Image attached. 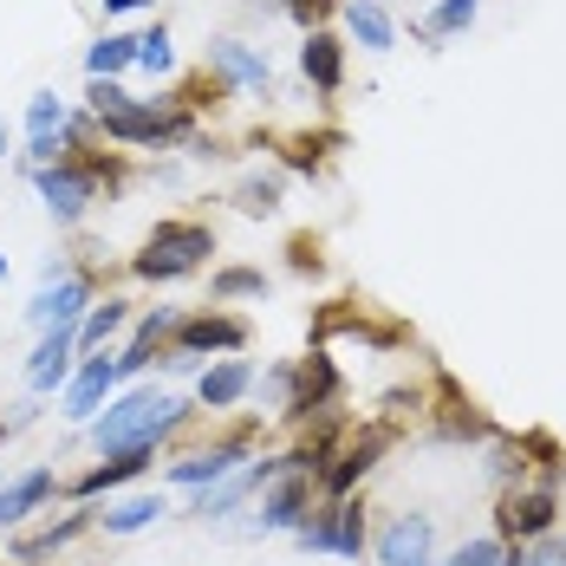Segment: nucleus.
Wrapping results in <instances>:
<instances>
[{"label": "nucleus", "mask_w": 566, "mask_h": 566, "mask_svg": "<svg viewBox=\"0 0 566 566\" xmlns=\"http://www.w3.org/2000/svg\"><path fill=\"white\" fill-rule=\"evenodd\" d=\"M196 417V403L176 391H157V385H137V391L112 397L92 423H85V437H92V450L98 455H117V450H157V443H170L176 430Z\"/></svg>", "instance_id": "f257e3e1"}, {"label": "nucleus", "mask_w": 566, "mask_h": 566, "mask_svg": "<svg viewBox=\"0 0 566 566\" xmlns=\"http://www.w3.org/2000/svg\"><path fill=\"white\" fill-rule=\"evenodd\" d=\"M33 176V189H40V202H46V216H53L59 228H78L85 222V209L98 202V189H117L124 182V170H117L112 157H59V164H46V170H27Z\"/></svg>", "instance_id": "f03ea898"}, {"label": "nucleus", "mask_w": 566, "mask_h": 566, "mask_svg": "<svg viewBox=\"0 0 566 566\" xmlns=\"http://www.w3.org/2000/svg\"><path fill=\"white\" fill-rule=\"evenodd\" d=\"M216 254V228L209 222H157L150 228V241H144V254H130V274L137 281H189L202 261Z\"/></svg>", "instance_id": "7ed1b4c3"}, {"label": "nucleus", "mask_w": 566, "mask_h": 566, "mask_svg": "<svg viewBox=\"0 0 566 566\" xmlns=\"http://www.w3.org/2000/svg\"><path fill=\"white\" fill-rule=\"evenodd\" d=\"M234 352H248V319L241 313H222V306H209V313H189V319H176L170 333V371H196L202 358H234Z\"/></svg>", "instance_id": "20e7f679"}, {"label": "nucleus", "mask_w": 566, "mask_h": 566, "mask_svg": "<svg viewBox=\"0 0 566 566\" xmlns=\"http://www.w3.org/2000/svg\"><path fill=\"white\" fill-rule=\"evenodd\" d=\"M554 514H560V475H541V482H514L495 509V541L502 547H534L554 534Z\"/></svg>", "instance_id": "39448f33"}, {"label": "nucleus", "mask_w": 566, "mask_h": 566, "mask_svg": "<svg viewBox=\"0 0 566 566\" xmlns=\"http://www.w3.org/2000/svg\"><path fill=\"white\" fill-rule=\"evenodd\" d=\"M293 541H300L306 554L365 560V509H358V502H326V509H313L300 527H293Z\"/></svg>", "instance_id": "423d86ee"}, {"label": "nucleus", "mask_w": 566, "mask_h": 566, "mask_svg": "<svg viewBox=\"0 0 566 566\" xmlns=\"http://www.w3.org/2000/svg\"><path fill=\"white\" fill-rule=\"evenodd\" d=\"M254 455V423L248 430H234V437H222V443H209V450H189L182 462H170V489H216L222 475H234L241 462Z\"/></svg>", "instance_id": "0eeeda50"}, {"label": "nucleus", "mask_w": 566, "mask_h": 566, "mask_svg": "<svg viewBox=\"0 0 566 566\" xmlns=\"http://www.w3.org/2000/svg\"><path fill=\"white\" fill-rule=\"evenodd\" d=\"M92 313V281L85 274H59L33 293V306H27V326L33 333H78V319Z\"/></svg>", "instance_id": "6e6552de"}, {"label": "nucleus", "mask_w": 566, "mask_h": 566, "mask_svg": "<svg viewBox=\"0 0 566 566\" xmlns=\"http://www.w3.org/2000/svg\"><path fill=\"white\" fill-rule=\"evenodd\" d=\"M281 469H286V455H254V462H241L234 475H222L216 489H202L189 514H196V521H228V514L241 509L248 495H261V489H268V482H274Z\"/></svg>", "instance_id": "1a4fd4ad"}, {"label": "nucleus", "mask_w": 566, "mask_h": 566, "mask_svg": "<svg viewBox=\"0 0 566 566\" xmlns=\"http://www.w3.org/2000/svg\"><path fill=\"white\" fill-rule=\"evenodd\" d=\"M378 566H437V521L430 514H391L378 527Z\"/></svg>", "instance_id": "9d476101"}, {"label": "nucleus", "mask_w": 566, "mask_h": 566, "mask_svg": "<svg viewBox=\"0 0 566 566\" xmlns=\"http://www.w3.org/2000/svg\"><path fill=\"white\" fill-rule=\"evenodd\" d=\"M306 514H313V475H300V469H281V475L261 489L254 534H293Z\"/></svg>", "instance_id": "9b49d317"}, {"label": "nucleus", "mask_w": 566, "mask_h": 566, "mask_svg": "<svg viewBox=\"0 0 566 566\" xmlns=\"http://www.w3.org/2000/svg\"><path fill=\"white\" fill-rule=\"evenodd\" d=\"M117 385H124V378H117L112 352H105V358H78V365H72V378H65V391H59V397H65V417H72V423H92V417L117 397Z\"/></svg>", "instance_id": "f8f14e48"}, {"label": "nucleus", "mask_w": 566, "mask_h": 566, "mask_svg": "<svg viewBox=\"0 0 566 566\" xmlns=\"http://www.w3.org/2000/svg\"><path fill=\"white\" fill-rule=\"evenodd\" d=\"M53 495H59V469L53 462H33V469H20L13 482H0V534L20 527V521H33Z\"/></svg>", "instance_id": "ddd939ff"}, {"label": "nucleus", "mask_w": 566, "mask_h": 566, "mask_svg": "<svg viewBox=\"0 0 566 566\" xmlns=\"http://www.w3.org/2000/svg\"><path fill=\"white\" fill-rule=\"evenodd\" d=\"M65 124H72V112H65V98H53V92H40L27 105V170H46V164L65 157Z\"/></svg>", "instance_id": "4468645a"}, {"label": "nucleus", "mask_w": 566, "mask_h": 566, "mask_svg": "<svg viewBox=\"0 0 566 566\" xmlns=\"http://www.w3.org/2000/svg\"><path fill=\"white\" fill-rule=\"evenodd\" d=\"M333 397H339V365H333L326 352H313V358H300V365H293V397H286L281 417H286V423H306V417H313V410H326Z\"/></svg>", "instance_id": "2eb2a0df"}, {"label": "nucleus", "mask_w": 566, "mask_h": 566, "mask_svg": "<svg viewBox=\"0 0 566 566\" xmlns=\"http://www.w3.org/2000/svg\"><path fill=\"white\" fill-rule=\"evenodd\" d=\"M391 450V430H371V437H358L352 450H339L326 462V475H319V489H326V502H352V489L371 475V462Z\"/></svg>", "instance_id": "dca6fc26"}, {"label": "nucleus", "mask_w": 566, "mask_h": 566, "mask_svg": "<svg viewBox=\"0 0 566 566\" xmlns=\"http://www.w3.org/2000/svg\"><path fill=\"white\" fill-rule=\"evenodd\" d=\"M209 65H216V78H222L228 92H274L268 53H254V46H241V40H216V46H209Z\"/></svg>", "instance_id": "f3484780"}, {"label": "nucleus", "mask_w": 566, "mask_h": 566, "mask_svg": "<svg viewBox=\"0 0 566 566\" xmlns=\"http://www.w3.org/2000/svg\"><path fill=\"white\" fill-rule=\"evenodd\" d=\"M248 391H254V358H241V352L202 365V378H196V403L202 410H234Z\"/></svg>", "instance_id": "a211bd4d"}, {"label": "nucleus", "mask_w": 566, "mask_h": 566, "mask_svg": "<svg viewBox=\"0 0 566 566\" xmlns=\"http://www.w3.org/2000/svg\"><path fill=\"white\" fill-rule=\"evenodd\" d=\"M176 319H182L176 306H150V313L137 319L130 345L117 352V378H137V371H150V365H157V345H164V339L176 333Z\"/></svg>", "instance_id": "6ab92c4d"}, {"label": "nucleus", "mask_w": 566, "mask_h": 566, "mask_svg": "<svg viewBox=\"0 0 566 566\" xmlns=\"http://www.w3.org/2000/svg\"><path fill=\"white\" fill-rule=\"evenodd\" d=\"M72 352H78L72 333H40L33 358H27V391H33V397L65 391V378H72Z\"/></svg>", "instance_id": "aec40b11"}, {"label": "nucleus", "mask_w": 566, "mask_h": 566, "mask_svg": "<svg viewBox=\"0 0 566 566\" xmlns=\"http://www.w3.org/2000/svg\"><path fill=\"white\" fill-rule=\"evenodd\" d=\"M92 514H98V502H78L72 514H59V521H46L40 534H20L13 541V560L20 566H33V560H46V554H59V547H72L85 527H92Z\"/></svg>", "instance_id": "412c9836"}, {"label": "nucleus", "mask_w": 566, "mask_h": 566, "mask_svg": "<svg viewBox=\"0 0 566 566\" xmlns=\"http://www.w3.org/2000/svg\"><path fill=\"white\" fill-rule=\"evenodd\" d=\"M150 455H157V450H144V443H137V450H117V455H105L98 469H85V475L72 482V495H78V502H98V495H112V489H124V482H137V475L150 469Z\"/></svg>", "instance_id": "4be33fe9"}, {"label": "nucleus", "mask_w": 566, "mask_h": 566, "mask_svg": "<svg viewBox=\"0 0 566 566\" xmlns=\"http://www.w3.org/2000/svg\"><path fill=\"white\" fill-rule=\"evenodd\" d=\"M124 326H130V300H117V293H112V300H92V313L78 319V333H72V339H78V352H85V358H98V352H105Z\"/></svg>", "instance_id": "5701e85b"}, {"label": "nucleus", "mask_w": 566, "mask_h": 566, "mask_svg": "<svg viewBox=\"0 0 566 566\" xmlns=\"http://www.w3.org/2000/svg\"><path fill=\"white\" fill-rule=\"evenodd\" d=\"M170 514L164 495H130V502H105V509L92 514V527H105V534H144V527H157Z\"/></svg>", "instance_id": "b1692460"}, {"label": "nucleus", "mask_w": 566, "mask_h": 566, "mask_svg": "<svg viewBox=\"0 0 566 566\" xmlns=\"http://www.w3.org/2000/svg\"><path fill=\"white\" fill-rule=\"evenodd\" d=\"M300 72H306L319 92H339V85H345V46L333 40V33H319V27H313V33H306V46H300Z\"/></svg>", "instance_id": "393cba45"}, {"label": "nucleus", "mask_w": 566, "mask_h": 566, "mask_svg": "<svg viewBox=\"0 0 566 566\" xmlns=\"http://www.w3.org/2000/svg\"><path fill=\"white\" fill-rule=\"evenodd\" d=\"M345 27H352V40H358L365 53H391L397 46V27L378 0H345Z\"/></svg>", "instance_id": "a878e982"}, {"label": "nucleus", "mask_w": 566, "mask_h": 566, "mask_svg": "<svg viewBox=\"0 0 566 566\" xmlns=\"http://www.w3.org/2000/svg\"><path fill=\"white\" fill-rule=\"evenodd\" d=\"M124 65H137V40H130V33H105V40L85 53V72H92V78H117Z\"/></svg>", "instance_id": "bb28decb"}, {"label": "nucleus", "mask_w": 566, "mask_h": 566, "mask_svg": "<svg viewBox=\"0 0 566 566\" xmlns=\"http://www.w3.org/2000/svg\"><path fill=\"white\" fill-rule=\"evenodd\" d=\"M268 293V274L261 268H222L216 281H209V300L216 306H228V300H261Z\"/></svg>", "instance_id": "cd10ccee"}, {"label": "nucleus", "mask_w": 566, "mask_h": 566, "mask_svg": "<svg viewBox=\"0 0 566 566\" xmlns=\"http://www.w3.org/2000/svg\"><path fill=\"white\" fill-rule=\"evenodd\" d=\"M234 209L241 216H281V176H248L234 189Z\"/></svg>", "instance_id": "c85d7f7f"}, {"label": "nucleus", "mask_w": 566, "mask_h": 566, "mask_svg": "<svg viewBox=\"0 0 566 566\" xmlns=\"http://www.w3.org/2000/svg\"><path fill=\"white\" fill-rule=\"evenodd\" d=\"M443 397H450V403H443V423H437V437H455V443H462V437H489V417H482L475 403H462L455 391H443Z\"/></svg>", "instance_id": "c756f323"}, {"label": "nucleus", "mask_w": 566, "mask_h": 566, "mask_svg": "<svg viewBox=\"0 0 566 566\" xmlns=\"http://www.w3.org/2000/svg\"><path fill=\"white\" fill-rule=\"evenodd\" d=\"M293 365H300V358H281V365H274L268 378L254 371V391H248V397H261V403H268V410L281 417V410H286V397H293Z\"/></svg>", "instance_id": "7c9ffc66"}, {"label": "nucleus", "mask_w": 566, "mask_h": 566, "mask_svg": "<svg viewBox=\"0 0 566 566\" xmlns=\"http://www.w3.org/2000/svg\"><path fill=\"white\" fill-rule=\"evenodd\" d=\"M137 65L157 78V72H170L176 65V40H170V27H150V33H137Z\"/></svg>", "instance_id": "2f4dec72"}, {"label": "nucleus", "mask_w": 566, "mask_h": 566, "mask_svg": "<svg viewBox=\"0 0 566 566\" xmlns=\"http://www.w3.org/2000/svg\"><path fill=\"white\" fill-rule=\"evenodd\" d=\"M475 13H482V0H443V7L423 20V33H430V40H443V33H462V27H475Z\"/></svg>", "instance_id": "473e14b6"}, {"label": "nucleus", "mask_w": 566, "mask_h": 566, "mask_svg": "<svg viewBox=\"0 0 566 566\" xmlns=\"http://www.w3.org/2000/svg\"><path fill=\"white\" fill-rule=\"evenodd\" d=\"M437 566H502V541L495 534H475V541H462L450 560H437Z\"/></svg>", "instance_id": "72a5a7b5"}, {"label": "nucleus", "mask_w": 566, "mask_h": 566, "mask_svg": "<svg viewBox=\"0 0 566 566\" xmlns=\"http://www.w3.org/2000/svg\"><path fill=\"white\" fill-rule=\"evenodd\" d=\"M286 170H300V176H319V144H313V137H300V144H286Z\"/></svg>", "instance_id": "f704fd0d"}, {"label": "nucleus", "mask_w": 566, "mask_h": 566, "mask_svg": "<svg viewBox=\"0 0 566 566\" xmlns=\"http://www.w3.org/2000/svg\"><path fill=\"white\" fill-rule=\"evenodd\" d=\"M333 7H339V0H286V13H293L300 27H313V20H319V13H333Z\"/></svg>", "instance_id": "c9c22d12"}, {"label": "nucleus", "mask_w": 566, "mask_h": 566, "mask_svg": "<svg viewBox=\"0 0 566 566\" xmlns=\"http://www.w3.org/2000/svg\"><path fill=\"white\" fill-rule=\"evenodd\" d=\"M293 268H300V274H319V254H313V241H293Z\"/></svg>", "instance_id": "e433bc0d"}, {"label": "nucleus", "mask_w": 566, "mask_h": 566, "mask_svg": "<svg viewBox=\"0 0 566 566\" xmlns=\"http://www.w3.org/2000/svg\"><path fill=\"white\" fill-rule=\"evenodd\" d=\"M502 566H541V554L534 547H502Z\"/></svg>", "instance_id": "4c0bfd02"}, {"label": "nucleus", "mask_w": 566, "mask_h": 566, "mask_svg": "<svg viewBox=\"0 0 566 566\" xmlns=\"http://www.w3.org/2000/svg\"><path fill=\"white\" fill-rule=\"evenodd\" d=\"M137 7H157V0H105V13H137Z\"/></svg>", "instance_id": "58836bf2"}, {"label": "nucleus", "mask_w": 566, "mask_h": 566, "mask_svg": "<svg viewBox=\"0 0 566 566\" xmlns=\"http://www.w3.org/2000/svg\"><path fill=\"white\" fill-rule=\"evenodd\" d=\"M541 566H566V534L554 541V547H547V554H541Z\"/></svg>", "instance_id": "ea45409f"}, {"label": "nucleus", "mask_w": 566, "mask_h": 566, "mask_svg": "<svg viewBox=\"0 0 566 566\" xmlns=\"http://www.w3.org/2000/svg\"><path fill=\"white\" fill-rule=\"evenodd\" d=\"M0 157H7V124H0Z\"/></svg>", "instance_id": "a19ab883"}, {"label": "nucleus", "mask_w": 566, "mask_h": 566, "mask_svg": "<svg viewBox=\"0 0 566 566\" xmlns=\"http://www.w3.org/2000/svg\"><path fill=\"white\" fill-rule=\"evenodd\" d=\"M0 281H7V254H0Z\"/></svg>", "instance_id": "79ce46f5"}, {"label": "nucleus", "mask_w": 566, "mask_h": 566, "mask_svg": "<svg viewBox=\"0 0 566 566\" xmlns=\"http://www.w3.org/2000/svg\"><path fill=\"white\" fill-rule=\"evenodd\" d=\"M378 7H385V0H378Z\"/></svg>", "instance_id": "37998d69"}]
</instances>
